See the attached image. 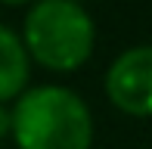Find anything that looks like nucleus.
Segmentation results:
<instances>
[{
    "label": "nucleus",
    "mask_w": 152,
    "mask_h": 149,
    "mask_svg": "<svg viewBox=\"0 0 152 149\" xmlns=\"http://www.w3.org/2000/svg\"><path fill=\"white\" fill-rule=\"evenodd\" d=\"M93 134L87 99L65 84H34L12 99L10 137L16 149H90Z\"/></svg>",
    "instance_id": "nucleus-1"
},
{
    "label": "nucleus",
    "mask_w": 152,
    "mask_h": 149,
    "mask_svg": "<svg viewBox=\"0 0 152 149\" xmlns=\"http://www.w3.org/2000/svg\"><path fill=\"white\" fill-rule=\"evenodd\" d=\"M19 37L31 62L59 74H72L93 56L96 22L84 3L34 0L28 3Z\"/></svg>",
    "instance_id": "nucleus-2"
},
{
    "label": "nucleus",
    "mask_w": 152,
    "mask_h": 149,
    "mask_svg": "<svg viewBox=\"0 0 152 149\" xmlns=\"http://www.w3.org/2000/svg\"><path fill=\"white\" fill-rule=\"evenodd\" d=\"M106 96L118 112L146 118L152 112V47L134 44L121 50L106 69Z\"/></svg>",
    "instance_id": "nucleus-3"
},
{
    "label": "nucleus",
    "mask_w": 152,
    "mask_h": 149,
    "mask_svg": "<svg viewBox=\"0 0 152 149\" xmlns=\"http://www.w3.org/2000/svg\"><path fill=\"white\" fill-rule=\"evenodd\" d=\"M31 81V59L19 31L0 22V106L12 103Z\"/></svg>",
    "instance_id": "nucleus-4"
},
{
    "label": "nucleus",
    "mask_w": 152,
    "mask_h": 149,
    "mask_svg": "<svg viewBox=\"0 0 152 149\" xmlns=\"http://www.w3.org/2000/svg\"><path fill=\"white\" fill-rule=\"evenodd\" d=\"M10 134V109L6 106H0V140Z\"/></svg>",
    "instance_id": "nucleus-5"
},
{
    "label": "nucleus",
    "mask_w": 152,
    "mask_h": 149,
    "mask_svg": "<svg viewBox=\"0 0 152 149\" xmlns=\"http://www.w3.org/2000/svg\"><path fill=\"white\" fill-rule=\"evenodd\" d=\"M0 3H6V6H22V3H34V0H0Z\"/></svg>",
    "instance_id": "nucleus-6"
},
{
    "label": "nucleus",
    "mask_w": 152,
    "mask_h": 149,
    "mask_svg": "<svg viewBox=\"0 0 152 149\" xmlns=\"http://www.w3.org/2000/svg\"><path fill=\"white\" fill-rule=\"evenodd\" d=\"M75 3H87V0H75Z\"/></svg>",
    "instance_id": "nucleus-7"
}]
</instances>
